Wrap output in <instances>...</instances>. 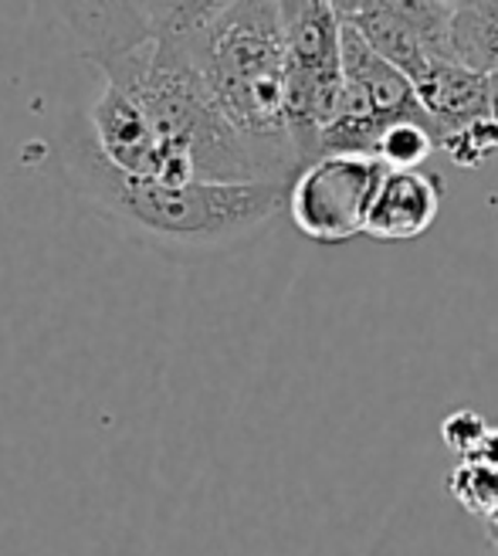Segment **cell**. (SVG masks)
I'll list each match as a JSON object with an SVG mask.
<instances>
[{
  "instance_id": "obj_10",
  "label": "cell",
  "mask_w": 498,
  "mask_h": 556,
  "mask_svg": "<svg viewBox=\"0 0 498 556\" xmlns=\"http://www.w3.org/2000/svg\"><path fill=\"white\" fill-rule=\"evenodd\" d=\"M340 17L356 14H391L418 31L437 59H451V17L455 11L440 0H332Z\"/></svg>"
},
{
  "instance_id": "obj_20",
  "label": "cell",
  "mask_w": 498,
  "mask_h": 556,
  "mask_svg": "<svg viewBox=\"0 0 498 556\" xmlns=\"http://www.w3.org/2000/svg\"><path fill=\"white\" fill-rule=\"evenodd\" d=\"M491 556H498V546H495V553H491Z\"/></svg>"
},
{
  "instance_id": "obj_14",
  "label": "cell",
  "mask_w": 498,
  "mask_h": 556,
  "mask_svg": "<svg viewBox=\"0 0 498 556\" xmlns=\"http://www.w3.org/2000/svg\"><path fill=\"white\" fill-rule=\"evenodd\" d=\"M440 150L448 153L451 163L475 170V166H482L488 156L498 153V119L475 123V126H468V129H461V132H455L448 139H440Z\"/></svg>"
},
{
  "instance_id": "obj_9",
  "label": "cell",
  "mask_w": 498,
  "mask_h": 556,
  "mask_svg": "<svg viewBox=\"0 0 498 556\" xmlns=\"http://www.w3.org/2000/svg\"><path fill=\"white\" fill-rule=\"evenodd\" d=\"M343 21H349L380 59L400 68L413 86H418V81L431 72V65L437 62V54L427 48V41L413 31L410 24L391 17V14H356V17H343Z\"/></svg>"
},
{
  "instance_id": "obj_4",
  "label": "cell",
  "mask_w": 498,
  "mask_h": 556,
  "mask_svg": "<svg viewBox=\"0 0 498 556\" xmlns=\"http://www.w3.org/2000/svg\"><path fill=\"white\" fill-rule=\"evenodd\" d=\"M386 166L367 153H325L289 184V217L316 244H346L367 235L370 204Z\"/></svg>"
},
{
  "instance_id": "obj_15",
  "label": "cell",
  "mask_w": 498,
  "mask_h": 556,
  "mask_svg": "<svg viewBox=\"0 0 498 556\" xmlns=\"http://www.w3.org/2000/svg\"><path fill=\"white\" fill-rule=\"evenodd\" d=\"M488 428H491V421L485 414H478L472 407H458L440 421V441H445L448 452H455L458 458H472L478 452L482 438L488 434Z\"/></svg>"
},
{
  "instance_id": "obj_12",
  "label": "cell",
  "mask_w": 498,
  "mask_h": 556,
  "mask_svg": "<svg viewBox=\"0 0 498 556\" xmlns=\"http://www.w3.org/2000/svg\"><path fill=\"white\" fill-rule=\"evenodd\" d=\"M437 150V132L424 119H404L386 126L373 147V156L386 170H421L427 156Z\"/></svg>"
},
{
  "instance_id": "obj_13",
  "label": "cell",
  "mask_w": 498,
  "mask_h": 556,
  "mask_svg": "<svg viewBox=\"0 0 498 556\" xmlns=\"http://www.w3.org/2000/svg\"><path fill=\"white\" fill-rule=\"evenodd\" d=\"M448 492L464 513L482 522L498 509V468L478 458H461L448 476Z\"/></svg>"
},
{
  "instance_id": "obj_8",
  "label": "cell",
  "mask_w": 498,
  "mask_h": 556,
  "mask_svg": "<svg viewBox=\"0 0 498 556\" xmlns=\"http://www.w3.org/2000/svg\"><path fill=\"white\" fill-rule=\"evenodd\" d=\"M424 116L431 119L437 132V150L440 139H448L468 126L495 119V96H491V75L472 72L458 62L437 59L431 72L413 86Z\"/></svg>"
},
{
  "instance_id": "obj_3",
  "label": "cell",
  "mask_w": 498,
  "mask_h": 556,
  "mask_svg": "<svg viewBox=\"0 0 498 556\" xmlns=\"http://www.w3.org/2000/svg\"><path fill=\"white\" fill-rule=\"evenodd\" d=\"M183 48L228 123L274 180L292 184L306 163L289 129V38L279 0H238Z\"/></svg>"
},
{
  "instance_id": "obj_5",
  "label": "cell",
  "mask_w": 498,
  "mask_h": 556,
  "mask_svg": "<svg viewBox=\"0 0 498 556\" xmlns=\"http://www.w3.org/2000/svg\"><path fill=\"white\" fill-rule=\"evenodd\" d=\"M89 132L99 153L129 177L153 180L159 170V136L146 116V109L136 102L116 81L102 78V89L86 113Z\"/></svg>"
},
{
  "instance_id": "obj_17",
  "label": "cell",
  "mask_w": 498,
  "mask_h": 556,
  "mask_svg": "<svg viewBox=\"0 0 498 556\" xmlns=\"http://www.w3.org/2000/svg\"><path fill=\"white\" fill-rule=\"evenodd\" d=\"M482 526H485V533H488V540H491V543L498 546V509H495L491 516H485V519H482Z\"/></svg>"
},
{
  "instance_id": "obj_6",
  "label": "cell",
  "mask_w": 498,
  "mask_h": 556,
  "mask_svg": "<svg viewBox=\"0 0 498 556\" xmlns=\"http://www.w3.org/2000/svg\"><path fill=\"white\" fill-rule=\"evenodd\" d=\"M51 8L95 68L153 41L146 0H51Z\"/></svg>"
},
{
  "instance_id": "obj_7",
  "label": "cell",
  "mask_w": 498,
  "mask_h": 556,
  "mask_svg": "<svg viewBox=\"0 0 498 556\" xmlns=\"http://www.w3.org/2000/svg\"><path fill=\"white\" fill-rule=\"evenodd\" d=\"M445 184L431 170H386L367 217V238L413 241L424 238L440 214Z\"/></svg>"
},
{
  "instance_id": "obj_2",
  "label": "cell",
  "mask_w": 498,
  "mask_h": 556,
  "mask_svg": "<svg viewBox=\"0 0 498 556\" xmlns=\"http://www.w3.org/2000/svg\"><path fill=\"white\" fill-rule=\"evenodd\" d=\"M99 72L146 109L163 147L153 180H274L252 143L217 109L183 45L150 41L116 62L99 65Z\"/></svg>"
},
{
  "instance_id": "obj_18",
  "label": "cell",
  "mask_w": 498,
  "mask_h": 556,
  "mask_svg": "<svg viewBox=\"0 0 498 556\" xmlns=\"http://www.w3.org/2000/svg\"><path fill=\"white\" fill-rule=\"evenodd\" d=\"M488 14H491V41H495V62H498V0L488 4Z\"/></svg>"
},
{
  "instance_id": "obj_1",
  "label": "cell",
  "mask_w": 498,
  "mask_h": 556,
  "mask_svg": "<svg viewBox=\"0 0 498 556\" xmlns=\"http://www.w3.org/2000/svg\"><path fill=\"white\" fill-rule=\"evenodd\" d=\"M62 170L75 193L113 225L163 255H214L255 238L289 204L279 180H193L159 184L116 170L89 132L86 116L62 136Z\"/></svg>"
},
{
  "instance_id": "obj_16",
  "label": "cell",
  "mask_w": 498,
  "mask_h": 556,
  "mask_svg": "<svg viewBox=\"0 0 498 556\" xmlns=\"http://www.w3.org/2000/svg\"><path fill=\"white\" fill-rule=\"evenodd\" d=\"M472 458L488 462V465H495V468H498V425H491V428H488V434L482 438L478 452H475Z\"/></svg>"
},
{
  "instance_id": "obj_11",
  "label": "cell",
  "mask_w": 498,
  "mask_h": 556,
  "mask_svg": "<svg viewBox=\"0 0 498 556\" xmlns=\"http://www.w3.org/2000/svg\"><path fill=\"white\" fill-rule=\"evenodd\" d=\"M234 4L238 0H146L153 41L187 45Z\"/></svg>"
},
{
  "instance_id": "obj_19",
  "label": "cell",
  "mask_w": 498,
  "mask_h": 556,
  "mask_svg": "<svg viewBox=\"0 0 498 556\" xmlns=\"http://www.w3.org/2000/svg\"><path fill=\"white\" fill-rule=\"evenodd\" d=\"M440 4H448L451 11H458V8H472V4H485V0H440Z\"/></svg>"
}]
</instances>
